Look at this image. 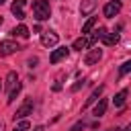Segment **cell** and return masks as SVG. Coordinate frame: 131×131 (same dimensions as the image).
Listing matches in <instances>:
<instances>
[{"instance_id": "obj_26", "label": "cell", "mask_w": 131, "mask_h": 131, "mask_svg": "<svg viewBox=\"0 0 131 131\" xmlns=\"http://www.w3.org/2000/svg\"><path fill=\"white\" fill-rule=\"evenodd\" d=\"M4 2H6V0H0V4H4Z\"/></svg>"}, {"instance_id": "obj_9", "label": "cell", "mask_w": 131, "mask_h": 131, "mask_svg": "<svg viewBox=\"0 0 131 131\" xmlns=\"http://www.w3.org/2000/svg\"><path fill=\"white\" fill-rule=\"evenodd\" d=\"M4 82H6V84H4V88L12 92V90H14V86L18 84V78H16V72H8V76H6V80H4Z\"/></svg>"}, {"instance_id": "obj_18", "label": "cell", "mask_w": 131, "mask_h": 131, "mask_svg": "<svg viewBox=\"0 0 131 131\" xmlns=\"http://www.w3.org/2000/svg\"><path fill=\"white\" fill-rule=\"evenodd\" d=\"M20 88H23V84L18 82V84L14 86V90L8 94V104H12V102H14V98H16V96H18V92H20Z\"/></svg>"}, {"instance_id": "obj_22", "label": "cell", "mask_w": 131, "mask_h": 131, "mask_svg": "<svg viewBox=\"0 0 131 131\" xmlns=\"http://www.w3.org/2000/svg\"><path fill=\"white\" fill-rule=\"evenodd\" d=\"M37 63H39V59H37V57H31V59H29V68H35Z\"/></svg>"}, {"instance_id": "obj_3", "label": "cell", "mask_w": 131, "mask_h": 131, "mask_svg": "<svg viewBox=\"0 0 131 131\" xmlns=\"http://www.w3.org/2000/svg\"><path fill=\"white\" fill-rule=\"evenodd\" d=\"M57 33L55 31H45V33H41V43L45 45V47H53V45H57Z\"/></svg>"}, {"instance_id": "obj_15", "label": "cell", "mask_w": 131, "mask_h": 131, "mask_svg": "<svg viewBox=\"0 0 131 131\" xmlns=\"http://www.w3.org/2000/svg\"><path fill=\"white\" fill-rule=\"evenodd\" d=\"M102 43H104V45H117V43H119V35H117V33H106L104 39H102Z\"/></svg>"}, {"instance_id": "obj_27", "label": "cell", "mask_w": 131, "mask_h": 131, "mask_svg": "<svg viewBox=\"0 0 131 131\" xmlns=\"http://www.w3.org/2000/svg\"><path fill=\"white\" fill-rule=\"evenodd\" d=\"M0 25H2V16H0Z\"/></svg>"}, {"instance_id": "obj_21", "label": "cell", "mask_w": 131, "mask_h": 131, "mask_svg": "<svg viewBox=\"0 0 131 131\" xmlns=\"http://www.w3.org/2000/svg\"><path fill=\"white\" fill-rule=\"evenodd\" d=\"M84 127H86V125H84V121H78V123H76V125H74V127H72L70 131H82Z\"/></svg>"}, {"instance_id": "obj_13", "label": "cell", "mask_w": 131, "mask_h": 131, "mask_svg": "<svg viewBox=\"0 0 131 131\" xmlns=\"http://www.w3.org/2000/svg\"><path fill=\"white\" fill-rule=\"evenodd\" d=\"M94 6H96V0H84L82 6H80V12L82 14H90L94 10Z\"/></svg>"}, {"instance_id": "obj_8", "label": "cell", "mask_w": 131, "mask_h": 131, "mask_svg": "<svg viewBox=\"0 0 131 131\" xmlns=\"http://www.w3.org/2000/svg\"><path fill=\"white\" fill-rule=\"evenodd\" d=\"M68 53H70V49L68 47H57L53 53H51V57H49V61L51 63H57L59 59H63V57H68Z\"/></svg>"}, {"instance_id": "obj_7", "label": "cell", "mask_w": 131, "mask_h": 131, "mask_svg": "<svg viewBox=\"0 0 131 131\" xmlns=\"http://www.w3.org/2000/svg\"><path fill=\"white\" fill-rule=\"evenodd\" d=\"M25 2H27V0H14V2H12V6H10L12 14H14L18 20H23V18H25V12H23V6H25Z\"/></svg>"}, {"instance_id": "obj_25", "label": "cell", "mask_w": 131, "mask_h": 131, "mask_svg": "<svg viewBox=\"0 0 131 131\" xmlns=\"http://www.w3.org/2000/svg\"><path fill=\"white\" fill-rule=\"evenodd\" d=\"M127 131H131V123H129V127H127Z\"/></svg>"}, {"instance_id": "obj_2", "label": "cell", "mask_w": 131, "mask_h": 131, "mask_svg": "<svg viewBox=\"0 0 131 131\" xmlns=\"http://www.w3.org/2000/svg\"><path fill=\"white\" fill-rule=\"evenodd\" d=\"M33 106H35V104H33V98H25V102L16 108L14 119H25L27 115H31V113H33Z\"/></svg>"}, {"instance_id": "obj_20", "label": "cell", "mask_w": 131, "mask_h": 131, "mask_svg": "<svg viewBox=\"0 0 131 131\" xmlns=\"http://www.w3.org/2000/svg\"><path fill=\"white\" fill-rule=\"evenodd\" d=\"M29 127H31V125H29V121H20V123H18V125H16L12 131H27Z\"/></svg>"}, {"instance_id": "obj_14", "label": "cell", "mask_w": 131, "mask_h": 131, "mask_svg": "<svg viewBox=\"0 0 131 131\" xmlns=\"http://www.w3.org/2000/svg\"><path fill=\"white\" fill-rule=\"evenodd\" d=\"M10 33H12L14 37H23V39H27V37H29V29H27L25 25H18V27H14Z\"/></svg>"}, {"instance_id": "obj_12", "label": "cell", "mask_w": 131, "mask_h": 131, "mask_svg": "<svg viewBox=\"0 0 131 131\" xmlns=\"http://www.w3.org/2000/svg\"><path fill=\"white\" fill-rule=\"evenodd\" d=\"M106 106H108V100H106V98H100V100H98V104L94 106V115H96V117L104 115V113H106Z\"/></svg>"}, {"instance_id": "obj_16", "label": "cell", "mask_w": 131, "mask_h": 131, "mask_svg": "<svg viewBox=\"0 0 131 131\" xmlns=\"http://www.w3.org/2000/svg\"><path fill=\"white\" fill-rule=\"evenodd\" d=\"M94 25H96V16H90V18H88V20L84 23V27H82V35H86V33H90Z\"/></svg>"}, {"instance_id": "obj_1", "label": "cell", "mask_w": 131, "mask_h": 131, "mask_svg": "<svg viewBox=\"0 0 131 131\" xmlns=\"http://www.w3.org/2000/svg\"><path fill=\"white\" fill-rule=\"evenodd\" d=\"M33 16L37 20H47L51 16V8L47 0H35L33 2Z\"/></svg>"}, {"instance_id": "obj_24", "label": "cell", "mask_w": 131, "mask_h": 131, "mask_svg": "<svg viewBox=\"0 0 131 131\" xmlns=\"http://www.w3.org/2000/svg\"><path fill=\"white\" fill-rule=\"evenodd\" d=\"M35 131H43V127H37V129H35Z\"/></svg>"}, {"instance_id": "obj_23", "label": "cell", "mask_w": 131, "mask_h": 131, "mask_svg": "<svg viewBox=\"0 0 131 131\" xmlns=\"http://www.w3.org/2000/svg\"><path fill=\"white\" fill-rule=\"evenodd\" d=\"M2 129H4V123H2V121H0V131H2Z\"/></svg>"}, {"instance_id": "obj_10", "label": "cell", "mask_w": 131, "mask_h": 131, "mask_svg": "<svg viewBox=\"0 0 131 131\" xmlns=\"http://www.w3.org/2000/svg\"><path fill=\"white\" fill-rule=\"evenodd\" d=\"M90 45H92V41H90V39L80 37V39H76V41H74V45H72V47H74L76 51H82V49H88Z\"/></svg>"}, {"instance_id": "obj_4", "label": "cell", "mask_w": 131, "mask_h": 131, "mask_svg": "<svg viewBox=\"0 0 131 131\" xmlns=\"http://www.w3.org/2000/svg\"><path fill=\"white\" fill-rule=\"evenodd\" d=\"M119 10H121V2L119 0H113V2H108V4H104V16L106 18H113L115 14H119Z\"/></svg>"}, {"instance_id": "obj_6", "label": "cell", "mask_w": 131, "mask_h": 131, "mask_svg": "<svg viewBox=\"0 0 131 131\" xmlns=\"http://www.w3.org/2000/svg\"><path fill=\"white\" fill-rule=\"evenodd\" d=\"M100 57H102V49H92V51H88V53H86L84 63H86V66H94Z\"/></svg>"}, {"instance_id": "obj_5", "label": "cell", "mask_w": 131, "mask_h": 131, "mask_svg": "<svg viewBox=\"0 0 131 131\" xmlns=\"http://www.w3.org/2000/svg\"><path fill=\"white\" fill-rule=\"evenodd\" d=\"M18 49H20L18 43H14V41H2L0 43V55H10V53H14Z\"/></svg>"}, {"instance_id": "obj_17", "label": "cell", "mask_w": 131, "mask_h": 131, "mask_svg": "<svg viewBox=\"0 0 131 131\" xmlns=\"http://www.w3.org/2000/svg\"><path fill=\"white\" fill-rule=\"evenodd\" d=\"M125 98H127V90H121L119 94H115V106H123L125 104Z\"/></svg>"}, {"instance_id": "obj_19", "label": "cell", "mask_w": 131, "mask_h": 131, "mask_svg": "<svg viewBox=\"0 0 131 131\" xmlns=\"http://www.w3.org/2000/svg\"><path fill=\"white\" fill-rule=\"evenodd\" d=\"M131 72V59H127L121 68H119V76H125V74H129Z\"/></svg>"}, {"instance_id": "obj_11", "label": "cell", "mask_w": 131, "mask_h": 131, "mask_svg": "<svg viewBox=\"0 0 131 131\" xmlns=\"http://www.w3.org/2000/svg\"><path fill=\"white\" fill-rule=\"evenodd\" d=\"M102 90H104V86H98V88H96V90H94V92L90 94V98H88V100L84 102V106H82V108H88V106H90L92 102H96V100H98V96L102 94Z\"/></svg>"}]
</instances>
